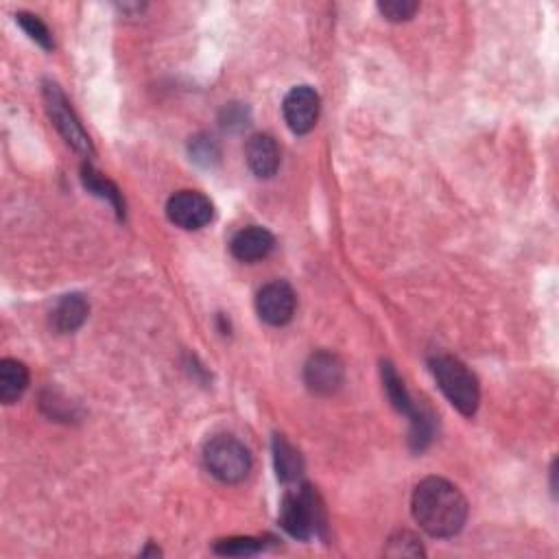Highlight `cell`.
I'll return each instance as SVG.
<instances>
[{
  "label": "cell",
  "instance_id": "1",
  "mask_svg": "<svg viewBox=\"0 0 559 559\" xmlns=\"http://www.w3.org/2000/svg\"><path fill=\"white\" fill-rule=\"evenodd\" d=\"M413 518L433 538H453L468 520V501L459 487L446 479L428 477L415 487Z\"/></svg>",
  "mask_w": 559,
  "mask_h": 559
},
{
  "label": "cell",
  "instance_id": "2",
  "mask_svg": "<svg viewBox=\"0 0 559 559\" xmlns=\"http://www.w3.org/2000/svg\"><path fill=\"white\" fill-rule=\"evenodd\" d=\"M431 372L437 380L439 389H442L444 396L450 400V404H453L459 413L466 415V418H472L481 402V389H479L477 376H474L459 359L448 354L433 356Z\"/></svg>",
  "mask_w": 559,
  "mask_h": 559
},
{
  "label": "cell",
  "instance_id": "3",
  "mask_svg": "<svg viewBox=\"0 0 559 559\" xmlns=\"http://www.w3.org/2000/svg\"><path fill=\"white\" fill-rule=\"evenodd\" d=\"M324 509L308 485L289 490L280 505V525L295 540H311L324 527Z\"/></svg>",
  "mask_w": 559,
  "mask_h": 559
},
{
  "label": "cell",
  "instance_id": "4",
  "mask_svg": "<svg viewBox=\"0 0 559 559\" xmlns=\"http://www.w3.org/2000/svg\"><path fill=\"white\" fill-rule=\"evenodd\" d=\"M204 463L208 472L221 483H241L252 472V453L232 435L212 437L204 448Z\"/></svg>",
  "mask_w": 559,
  "mask_h": 559
},
{
  "label": "cell",
  "instance_id": "5",
  "mask_svg": "<svg viewBox=\"0 0 559 559\" xmlns=\"http://www.w3.org/2000/svg\"><path fill=\"white\" fill-rule=\"evenodd\" d=\"M44 103H46V112H49L53 125L57 127V132L62 134V138L68 142V145L75 151L83 153V156H92L94 153L92 140L86 129H83L75 110L70 107L66 94L59 90L57 83H51V81L44 83Z\"/></svg>",
  "mask_w": 559,
  "mask_h": 559
},
{
  "label": "cell",
  "instance_id": "6",
  "mask_svg": "<svg viewBox=\"0 0 559 559\" xmlns=\"http://www.w3.org/2000/svg\"><path fill=\"white\" fill-rule=\"evenodd\" d=\"M169 219L182 230H201L214 219L212 201L197 190H180L166 204Z\"/></svg>",
  "mask_w": 559,
  "mask_h": 559
},
{
  "label": "cell",
  "instance_id": "7",
  "mask_svg": "<svg viewBox=\"0 0 559 559\" xmlns=\"http://www.w3.org/2000/svg\"><path fill=\"white\" fill-rule=\"evenodd\" d=\"M295 306H297L295 291L291 284L284 280H273L265 284L256 297L258 317L269 326L289 324L295 315Z\"/></svg>",
  "mask_w": 559,
  "mask_h": 559
},
{
  "label": "cell",
  "instance_id": "8",
  "mask_svg": "<svg viewBox=\"0 0 559 559\" xmlns=\"http://www.w3.org/2000/svg\"><path fill=\"white\" fill-rule=\"evenodd\" d=\"M346 380V367L332 352H315L304 367V383L315 396H332Z\"/></svg>",
  "mask_w": 559,
  "mask_h": 559
},
{
  "label": "cell",
  "instance_id": "9",
  "mask_svg": "<svg viewBox=\"0 0 559 559\" xmlns=\"http://www.w3.org/2000/svg\"><path fill=\"white\" fill-rule=\"evenodd\" d=\"M319 103V94L311 86H297L284 97V121H287L293 134L304 136L317 125Z\"/></svg>",
  "mask_w": 559,
  "mask_h": 559
},
{
  "label": "cell",
  "instance_id": "10",
  "mask_svg": "<svg viewBox=\"0 0 559 559\" xmlns=\"http://www.w3.org/2000/svg\"><path fill=\"white\" fill-rule=\"evenodd\" d=\"M273 247H276V239L267 228H258V225H249V228L236 232L230 243L232 256L241 263H256V260L267 258Z\"/></svg>",
  "mask_w": 559,
  "mask_h": 559
},
{
  "label": "cell",
  "instance_id": "11",
  "mask_svg": "<svg viewBox=\"0 0 559 559\" xmlns=\"http://www.w3.org/2000/svg\"><path fill=\"white\" fill-rule=\"evenodd\" d=\"M245 158L249 169L260 180H269L280 169V149L269 134H256L247 140Z\"/></svg>",
  "mask_w": 559,
  "mask_h": 559
},
{
  "label": "cell",
  "instance_id": "12",
  "mask_svg": "<svg viewBox=\"0 0 559 559\" xmlns=\"http://www.w3.org/2000/svg\"><path fill=\"white\" fill-rule=\"evenodd\" d=\"M88 313H90V304L86 297L79 293L64 295L62 300L57 302L55 311L51 315V326L57 332H62V335H68V332H75L86 324Z\"/></svg>",
  "mask_w": 559,
  "mask_h": 559
},
{
  "label": "cell",
  "instance_id": "13",
  "mask_svg": "<svg viewBox=\"0 0 559 559\" xmlns=\"http://www.w3.org/2000/svg\"><path fill=\"white\" fill-rule=\"evenodd\" d=\"M29 387V370L25 363L16 359L0 361V400L5 404H14L22 398Z\"/></svg>",
  "mask_w": 559,
  "mask_h": 559
},
{
  "label": "cell",
  "instance_id": "14",
  "mask_svg": "<svg viewBox=\"0 0 559 559\" xmlns=\"http://www.w3.org/2000/svg\"><path fill=\"white\" fill-rule=\"evenodd\" d=\"M273 463L282 483H300L304 472L302 455L282 435L273 437Z\"/></svg>",
  "mask_w": 559,
  "mask_h": 559
},
{
  "label": "cell",
  "instance_id": "15",
  "mask_svg": "<svg viewBox=\"0 0 559 559\" xmlns=\"http://www.w3.org/2000/svg\"><path fill=\"white\" fill-rule=\"evenodd\" d=\"M81 180H83V186H86L92 195H97L101 199H105L107 204H110L118 217L121 214H125V204H123V195H121V190H118L107 177H103L99 171H94L90 164H86L81 169Z\"/></svg>",
  "mask_w": 559,
  "mask_h": 559
},
{
  "label": "cell",
  "instance_id": "16",
  "mask_svg": "<svg viewBox=\"0 0 559 559\" xmlns=\"http://www.w3.org/2000/svg\"><path fill=\"white\" fill-rule=\"evenodd\" d=\"M188 151H190V160L197 162L199 166H206V169H210V166H214L221 160L219 142L208 134H199L195 138H190Z\"/></svg>",
  "mask_w": 559,
  "mask_h": 559
},
{
  "label": "cell",
  "instance_id": "17",
  "mask_svg": "<svg viewBox=\"0 0 559 559\" xmlns=\"http://www.w3.org/2000/svg\"><path fill=\"white\" fill-rule=\"evenodd\" d=\"M265 551V542L258 538H228L214 544V553L230 557H247Z\"/></svg>",
  "mask_w": 559,
  "mask_h": 559
},
{
  "label": "cell",
  "instance_id": "18",
  "mask_svg": "<svg viewBox=\"0 0 559 559\" xmlns=\"http://www.w3.org/2000/svg\"><path fill=\"white\" fill-rule=\"evenodd\" d=\"M16 20H18V25L25 29V33L29 35V38L35 44H40L44 51H51L53 49V35L49 31V27H46L38 16L27 14V11H20V14L16 16Z\"/></svg>",
  "mask_w": 559,
  "mask_h": 559
},
{
  "label": "cell",
  "instance_id": "19",
  "mask_svg": "<svg viewBox=\"0 0 559 559\" xmlns=\"http://www.w3.org/2000/svg\"><path fill=\"white\" fill-rule=\"evenodd\" d=\"M389 557H424V549L420 540L409 531H398L389 538L387 551Z\"/></svg>",
  "mask_w": 559,
  "mask_h": 559
},
{
  "label": "cell",
  "instance_id": "20",
  "mask_svg": "<svg viewBox=\"0 0 559 559\" xmlns=\"http://www.w3.org/2000/svg\"><path fill=\"white\" fill-rule=\"evenodd\" d=\"M418 9L420 5L411 3V0H387V3H378V11L389 22H407L415 16Z\"/></svg>",
  "mask_w": 559,
  "mask_h": 559
},
{
  "label": "cell",
  "instance_id": "21",
  "mask_svg": "<svg viewBox=\"0 0 559 559\" xmlns=\"http://www.w3.org/2000/svg\"><path fill=\"white\" fill-rule=\"evenodd\" d=\"M221 125L225 129H232V132H239V129L249 125V112L247 107H243L241 103H232L223 110L221 114Z\"/></svg>",
  "mask_w": 559,
  "mask_h": 559
}]
</instances>
